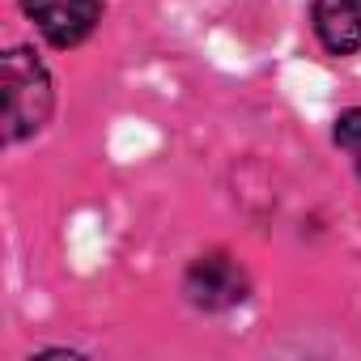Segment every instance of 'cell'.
Listing matches in <instances>:
<instances>
[{"label": "cell", "mask_w": 361, "mask_h": 361, "mask_svg": "<svg viewBox=\"0 0 361 361\" xmlns=\"http://www.w3.org/2000/svg\"><path fill=\"white\" fill-rule=\"evenodd\" d=\"M336 145L353 153V166H357V174H361V106H357V111H344V115L336 119Z\"/></svg>", "instance_id": "5b68a950"}, {"label": "cell", "mask_w": 361, "mask_h": 361, "mask_svg": "<svg viewBox=\"0 0 361 361\" xmlns=\"http://www.w3.org/2000/svg\"><path fill=\"white\" fill-rule=\"evenodd\" d=\"M183 289H188V298H192L196 306H204V310H230V306H238V302L247 298L251 281H247V272H243L230 255L213 251V255H200V259L188 268Z\"/></svg>", "instance_id": "7a4b0ae2"}, {"label": "cell", "mask_w": 361, "mask_h": 361, "mask_svg": "<svg viewBox=\"0 0 361 361\" xmlns=\"http://www.w3.org/2000/svg\"><path fill=\"white\" fill-rule=\"evenodd\" d=\"M22 5L56 47H77L102 18V0H22Z\"/></svg>", "instance_id": "3957f363"}, {"label": "cell", "mask_w": 361, "mask_h": 361, "mask_svg": "<svg viewBox=\"0 0 361 361\" xmlns=\"http://www.w3.org/2000/svg\"><path fill=\"white\" fill-rule=\"evenodd\" d=\"M314 30L327 51L348 56L361 47V0H314Z\"/></svg>", "instance_id": "277c9868"}, {"label": "cell", "mask_w": 361, "mask_h": 361, "mask_svg": "<svg viewBox=\"0 0 361 361\" xmlns=\"http://www.w3.org/2000/svg\"><path fill=\"white\" fill-rule=\"evenodd\" d=\"M47 115H51V77L26 47H13L5 56V140L18 145L35 136L47 123Z\"/></svg>", "instance_id": "6da1fadb"}]
</instances>
